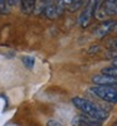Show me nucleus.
I'll use <instances>...</instances> for the list:
<instances>
[{"label":"nucleus","mask_w":117,"mask_h":126,"mask_svg":"<svg viewBox=\"0 0 117 126\" xmlns=\"http://www.w3.org/2000/svg\"><path fill=\"white\" fill-rule=\"evenodd\" d=\"M53 1H54V4H56L60 15L64 13L67 9H69L71 4H72V0H53Z\"/></svg>","instance_id":"9"},{"label":"nucleus","mask_w":117,"mask_h":126,"mask_svg":"<svg viewBox=\"0 0 117 126\" xmlns=\"http://www.w3.org/2000/svg\"><path fill=\"white\" fill-rule=\"evenodd\" d=\"M113 32H115V33H117V22H116V24H115V28H113Z\"/></svg>","instance_id":"18"},{"label":"nucleus","mask_w":117,"mask_h":126,"mask_svg":"<svg viewBox=\"0 0 117 126\" xmlns=\"http://www.w3.org/2000/svg\"><path fill=\"white\" fill-rule=\"evenodd\" d=\"M38 1H39V3H42V4L44 5V4H47V3L49 1V0H38Z\"/></svg>","instance_id":"16"},{"label":"nucleus","mask_w":117,"mask_h":126,"mask_svg":"<svg viewBox=\"0 0 117 126\" xmlns=\"http://www.w3.org/2000/svg\"><path fill=\"white\" fill-rule=\"evenodd\" d=\"M9 3L8 0H0V13L1 14H8L9 13Z\"/></svg>","instance_id":"13"},{"label":"nucleus","mask_w":117,"mask_h":126,"mask_svg":"<svg viewBox=\"0 0 117 126\" xmlns=\"http://www.w3.org/2000/svg\"><path fill=\"white\" fill-rule=\"evenodd\" d=\"M115 24L116 22L112 19H107V20H104V22H102L97 28L94 29V37L96 38H98V39H102L104 38L106 35H108L111 32H113V28H115Z\"/></svg>","instance_id":"4"},{"label":"nucleus","mask_w":117,"mask_h":126,"mask_svg":"<svg viewBox=\"0 0 117 126\" xmlns=\"http://www.w3.org/2000/svg\"><path fill=\"white\" fill-rule=\"evenodd\" d=\"M42 13H43V15L48 19H56L58 16H60L58 9L54 4V1L53 0H49V1L47 4L43 5V8H42Z\"/></svg>","instance_id":"7"},{"label":"nucleus","mask_w":117,"mask_h":126,"mask_svg":"<svg viewBox=\"0 0 117 126\" xmlns=\"http://www.w3.org/2000/svg\"><path fill=\"white\" fill-rule=\"evenodd\" d=\"M102 1L103 0H86V1H84L83 9L79 13L78 20H77L79 27L86 28L91 23L92 18L96 15V13H97V10H98L100 5L102 4Z\"/></svg>","instance_id":"2"},{"label":"nucleus","mask_w":117,"mask_h":126,"mask_svg":"<svg viewBox=\"0 0 117 126\" xmlns=\"http://www.w3.org/2000/svg\"><path fill=\"white\" fill-rule=\"evenodd\" d=\"M88 92L92 93L93 96H96L97 98L115 105L117 103V90L111 87V86H97V85H93L92 87L88 88Z\"/></svg>","instance_id":"3"},{"label":"nucleus","mask_w":117,"mask_h":126,"mask_svg":"<svg viewBox=\"0 0 117 126\" xmlns=\"http://www.w3.org/2000/svg\"><path fill=\"white\" fill-rule=\"evenodd\" d=\"M101 73H103V75H108V76H112L115 78H117V67L116 66H108V67H104Z\"/></svg>","instance_id":"10"},{"label":"nucleus","mask_w":117,"mask_h":126,"mask_svg":"<svg viewBox=\"0 0 117 126\" xmlns=\"http://www.w3.org/2000/svg\"><path fill=\"white\" fill-rule=\"evenodd\" d=\"M8 3H9L10 6H15V5H18L20 3V0H8Z\"/></svg>","instance_id":"15"},{"label":"nucleus","mask_w":117,"mask_h":126,"mask_svg":"<svg viewBox=\"0 0 117 126\" xmlns=\"http://www.w3.org/2000/svg\"><path fill=\"white\" fill-rule=\"evenodd\" d=\"M74 126H102V121L92 119L84 113H79L78 116L73 119Z\"/></svg>","instance_id":"6"},{"label":"nucleus","mask_w":117,"mask_h":126,"mask_svg":"<svg viewBox=\"0 0 117 126\" xmlns=\"http://www.w3.org/2000/svg\"><path fill=\"white\" fill-rule=\"evenodd\" d=\"M115 14H117V6L115 8Z\"/></svg>","instance_id":"19"},{"label":"nucleus","mask_w":117,"mask_h":126,"mask_svg":"<svg viewBox=\"0 0 117 126\" xmlns=\"http://www.w3.org/2000/svg\"><path fill=\"white\" fill-rule=\"evenodd\" d=\"M92 83L97 86H111V87H116L117 85V78L108 76V75H103V73H100V75H94L92 77Z\"/></svg>","instance_id":"5"},{"label":"nucleus","mask_w":117,"mask_h":126,"mask_svg":"<svg viewBox=\"0 0 117 126\" xmlns=\"http://www.w3.org/2000/svg\"><path fill=\"white\" fill-rule=\"evenodd\" d=\"M112 66H116L117 67V58L116 59H112Z\"/></svg>","instance_id":"17"},{"label":"nucleus","mask_w":117,"mask_h":126,"mask_svg":"<svg viewBox=\"0 0 117 126\" xmlns=\"http://www.w3.org/2000/svg\"><path fill=\"white\" fill-rule=\"evenodd\" d=\"M72 103L78 111H81L82 113L87 115V116H89L92 119L98 120V121H104L108 117V112L107 111L103 110L101 106H98V105L93 103L92 101L84 98V97H81V96L73 97L72 98Z\"/></svg>","instance_id":"1"},{"label":"nucleus","mask_w":117,"mask_h":126,"mask_svg":"<svg viewBox=\"0 0 117 126\" xmlns=\"http://www.w3.org/2000/svg\"><path fill=\"white\" fill-rule=\"evenodd\" d=\"M22 62H23V64L27 68H29V69H31V68L34 67V64H35V59L33 57H30V56H24L22 58Z\"/></svg>","instance_id":"11"},{"label":"nucleus","mask_w":117,"mask_h":126,"mask_svg":"<svg viewBox=\"0 0 117 126\" xmlns=\"http://www.w3.org/2000/svg\"><path fill=\"white\" fill-rule=\"evenodd\" d=\"M84 1H86V0H72V4H71L69 10H71V12H77L78 9L83 8Z\"/></svg>","instance_id":"12"},{"label":"nucleus","mask_w":117,"mask_h":126,"mask_svg":"<svg viewBox=\"0 0 117 126\" xmlns=\"http://www.w3.org/2000/svg\"><path fill=\"white\" fill-rule=\"evenodd\" d=\"M37 0H20V8L24 14H30L33 13V10L35 9Z\"/></svg>","instance_id":"8"},{"label":"nucleus","mask_w":117,"mask_h":126,"mask_svg":"<svg viewBox=\"0 0 117 126\" xmlns=\"http://www.w3.org/2000/svg\"><path fill=\"white\" fill-rule=\"evenodd\" d=\"M47 126H63V125L59 121H57V120H49L47 122Z\"/></svg>","instance_id":"14"}]
</instances>
